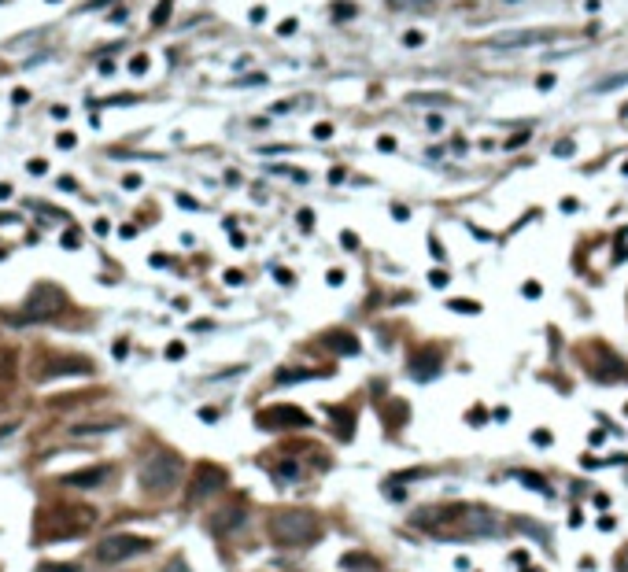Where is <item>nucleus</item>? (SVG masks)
Returning <instances> with one entry per match:
<instances>
[{
    "mask_svg": "<svg viewBox=\"0 0 628 572\" xmlns=\"http://www.w3.org/2000/svg\"><path fill=\"white\" fill-rule=\"evenodd\" d=\"M266 535H270V543L292 550V547H311L321 535V525L307 510H273L266 517Z\"/></svg>",
    "mask_w": 628,
    "mask_h": 572,
    "instance_id": "1",
    "label": "nucleus"
},
{
    "mask_svg": "<svg viewBox=\"0 0 628 572\" xmlns=\"http://www.w3.org/2000/svg\"><path fill=\"white\" fill-rule=\"evenodd\" d=\"M182 469H185L182 454L159 447V451H152L148 458H144V465H141V487H144L148 495H167V491H174V487H178Z\"/></svg>",
    "mask_w": 628,
    "mask_h": 572,
    "instance_id": "2",
    "label": "nucleus"
},
{
    "mask_svg": "<svg viewBox=\"0 0 628 572\" xmlns=\"http://www.w3.org/2000/svg\"><path fill=\"white\" fill-rule=\"evenodd\" d=\"M63 310H67V292L56 288V285H48V281H41L26 296L23 310L15 318H8V321H15V325H23V321H52V318L63 314Z\"/></svg>",
    "mask_w": 628,
    "mask_h": 572,
    "instance_id": "3",
    "label": "nucleus"
},
{
    "mask_svg": "<svg viewBox=\"0 0 628 572\" xmlns=\"http://www.w3.org/2000/svg\"><path fill=\"white\" fill-rule=\"evenodd\" d=\"M155 543L148 535H130V532H119V535H107L96 543V561L100 565H119V561H130L137 554H148Z\"/></svg>",
    "mask_w": 628,
    "mask_h": 572,
    "instance_id": "4",
    "label": "nucleus"
},
{
    "mask_svg": "<svg viewBox=\"0 0 628 572\" xmlns=\"http://www.w3.org/2000/svg\"><path fill=\"white\" fill-rule=\"evenodd\" d=\"M230 484V472H225L218 462H200L196 469H192V480L185 487V502H203V499H211L218 495L222 487Z\"/></svg>",
    "mask_w": 628,
    "mask_h": 572,
    "instance_id": "5",
    "label": "nucleus"
},
{
    "mask_svg": "<svg viewBox=\"0 0 628 572\" xmlns=\"http://www.w3.org/2000/svg\"><path fill=\"white\" fill-rule=\"evenodd\" d=\"M34 373H37L34 381H56V377H71V373H96V366L82 354H45V362H37Z\"/></svg>",
    "mask_w": 628,
    "mask_h": 572,
    "instance_id": "6",
    "label": "nucleus"
},
{
    "mask_svg": "<svg viewBox=\"0 0 628 572\" xmlns=\"http://www.w3.org/2000/svg\"><path fill=\"white\" fill-rule=\"evenodd\" d=\"M255 424H259V429H307L311 414L300 410V406L281 403V406H266V410L255 414Z\"/></svg>",
    "mask_w": 628,
    "mask_h": 572,
    "instance_id": "7",
    "label": "nucleus"
},
{
    "mask_svg": "<svg viewBox=\"0 0 628 572\" xmlns=\"http://www.w3.org/2000/svg\"><path fill=\"white\" fill-rule=\"evenodd\" d=\"M244 517H248V502L233 499L230 506H222V510H215L211 517H207V532L222 539V535H230L237 528H244Z\"/></svg>",
    "mask_w": 628,
    "mask_h": 572,
    "instance_id": "8",
    "label": "nucleus"
},
{
    "mask_svg": "<svg viewBox=\"0 0 628 572\" xmlns=\"http://www.w3.org/2000/svg\"><path fill=\"white\" fill-rule=\"evenodd\" d=\"M440 366H444V354L437 347H422L410 358V377L414 381H432L440 373Z\"/></svg>",
    "mask_w": 628,
    "mask_h": 572,
    "instance_id": "9",
    "label": "nucleus"
},
{
    "mask_svg": "<svg viewBox=\"0 0 628 572\" xmlns=\"http://www.w3.org/2000/svg\"><path fill=\"white\" fill-rule=\"evenodd\" d=\"M107 477H111V465H93V469L67 472V477H63V484H67V487H100Z\"/></svg>",
    "mask_w": 628,
    "mask_h": 572,
    "instance_id": "10",
    "label": "nucleus"
},
{
    "mask_svg": "<svg viewBox=\"0 0 628 572\" xmlns=\"http://www.w3.org/2000/svg\"><path fill=\"white\" fill-rule=\"evenodd\" d=\"M321 343H326L329 351H336V354H359V336L355 333H348V329H329L326 336H321Z\"/></svg>",
    "mask_w": 628,
    "mask_h": 572,
    "instance_id": "11",
    "label": "nucleus"
},
{
    "mask_svg": "<svg viewBox=\"0 0 628 572\" xmlns=\"http://www.w3.org/2000/svg\"><path fill=\"white\" fill-rule=\"evenodd\" d=\"M326 417L336 424V436L351 439V429H355V410L351 406H326Z\"/></svg>",
    "mask_w": 628,
    "mask_h": 572,
    "instance_id": "12",
    "label": "nucleus"
},
{
    "mask_svg": "<svg viewBox=\"0 0 628 572\" xmlns=\"http://www.w3.org/2000/svg\"><path fill=\"white\" fill-rule=\"evenodd\" d=\"M321 377H333V369H311V366H296V369H281V373H278V384H296V381H321Z\"/></svg>",
    "mask_w": 628,
    "mask_h": 572,
    "instance_id": "13",
    "label": "nucleus"
},
{
    "mask_svg": "<svg viewBox=\"0 0 628 572\" xmlns=\"http://www.w3.org/2000/svg\"><path fill=\"white\" fill-rule=\"evenodd\" d=\"M555 34H514V37H495L492 48H528V44H547Z\"/></svg>",
    "mask_w": 628,
    "mask_h": 572,
    "instance_id": "14",
    "label": "nucleus"
},
{
    "mask_svg": "<svg viewBox=\"0 0 628 572\" xmlns=\"http://www.w3.org/2000/svg\"><path fill=\"white\" fill-rule=\"evenodd\" d=\"M270 472H273V480H278V484H292V480L303 477V462H296V458H285V462L270 465Z\"/></svg>",
    "mask_w": 628,
    "mask_h": 572,
    "instance_id": "15",
    "label": "nucleus"
},
{
    "mask_svg": "<svg viewBox=\"0 0 628 572\" xmlns=\"http://www.w3.org/2000/svg\"><path fill=\"white\" fill-rule=\"evenodd\" d=\"M407 417H410V410H407V403L403 399H392V403H384V424L396 432V429H403L407 424Z\"/></svg>",
    "mask_w": 628,
    "mask_h": 572,
    "instance_id": "16",
    "label": "nucleus"
},
{
    "mask_svg": "<svg viewBox=\"0 0 628 572\" xmlns=\"http://www.w3.org/2000/svg\"><path fill=\"white\" fill-rule=\"evenodd\" d=\"M348 572H381V565L369 558V554H362V550H351V554H344V561H340Z\"/></svg>",
    "mask_w": 628,
    "mask_h": 572,
    "instance_id": "17",
    "label": "nucleus"
},
{
    "mask_svg": "<svg viewBox=\"0 0 628 572\" xmlns=\"http://www.w3.org/2000/svg\"><path fill=\"white\" fill-rule=\"evenodd\" d=\"M122 429L119 417H107V421H89V424H74V436H100V432H115Z\"/></svg>",
    "mask_w": 628,
    "mask_h": 572,
    "instance_id": "18",
    "label": "nucleus"
},
{
    "mask_svg": "<svg viewBox=\"0 0 628 572\" xmlns=\"http://www.w3.org/2000/svg\"><path fill=\"white\" fill-rule=\"evenodd\" d=\"M170 8H174V0H159V4H155V11H152V26H167V19H170Z\"/></svg>",
    "mask_w": 628,
    "mask_h": 572,
    "instance_id": "19",
    "label": "nucleus"
},
{
    "mask_svg": "<svg viewBox=\"0 0 628 572\" xmlns=\"http://www.w3.org/2000/svg\"><path fill=\"white\" fill-rule=\"evenodd\" d=\"M447 306L458 310V314H480V303H473V299H451Z\"/></svg>",
    "mask_w": 628,
    "mask_h": 572,
    "instance_id": "20",
    "label": "nucleus"
},
{
    "mask_svg": "<svg viewBox=\"0 0 628 572\" xmlns=\"http://www.w3.org/2000/svg\"><path fill=\"white\" fill-rule=\"evenodd\" d=\"M621 85H628V74H617V78L599 81V85H595V93H610V89H621Z\"/></svg>",
    "mask_w": 628,
    "mask_h": 572,
    "instance_id": "21",
    "label": "nucleus"
},
{
    "mask_svg": "<svg viewBox=\"0 0 628 572\" xmlns=\"http://www.w3.org/2000/svg\"><path fill=\"white\" fill-rule=\"evenodd\" d=\"M521 477V484H528V487H536V491H547V480L540 477V472H518Z\"/></svg>",
    "mask_w": 628,
    "mask_h": 572,
    "instance_id": "22",
    "label": "nucleus"
},
{
    "mask_svg": "<svg viewBox=\"0 0 628 572\" xmlns=\"http://www.w3.org/2000/svg\"><path fill=\"white\" fill-rule=\"evenodd\" d=\"M351 15H355V4H348V0H340V4L333 8V19H340V23L351 19Z\"/></svg>",
    "mask_w": 628,
    "mask_h": 572,
    "instance_id": "23",
    "label": "nucleus"
},
{
    "mask_svg": "<svg viewBox=\"0 0 628 572\" xmlns=\"http://www.w3.org/2000/svg\"><path fill=\"white\" fill-rule=\"evenodd\" d=\"M410 104H451L447 96H422V93H414V96H407Z\"/></svg>",
    "mask_w": 628,
    "mask_h": 572,
    "instance_id": "24",
    "label": "nucleus"
},
{
    "mask_svg": "<svg viewBox=\"0 0 628 572\" xmlns=\"http://www.w3.org/2000/svg\"><path fill=\"white\" fill-rule=\"evenodd\" d=\"M37 572H78V565H56V561H41Z\"/></svg>",
    "mask_w": 628,
    "mask_h": 572,
    "instance_id": "25",
    "label": "nucleus"
},
{
    "mask_svg": "<svg viewBox=\"0 0 628 572\" xmlns=\"http://www.w3.org/2000/svg\"><path fill=\"white\" fill-rule=\"evenodd\" d=\"M163 572H192V568H189V561H185V558H170V561L163 565Z\"/></svg>",
    "mask_w": 628,
    "mask_h": 572,
    "instance_id": "26",
    "label": "nucleus"
},
{
    "mask_svg": "<svg viewBox=\"0 0 628 572\" xmlns=\"http://www.w3.org/2000/svg\"><path fill=\"white\" fill-rule=\"evenodd\" d=\"M422 41H425V34H417V30H407V34H403V44H407V48H417Z\"/></svg>",
    "mask_w": 628,
    "mask_h": 572,
    "instance_id": "27",
    "label": "nucleus"
},
{
    "mask_svg": "<svg viewBox=\"0 0 628 572\" xmlns=\"http://www.w3.org/2000/svg\"><path fill=\"white\" fill-rule=\"evenodd\" d=\"M555 155H558V159H569V155H573V141H558V144H555Z\"/></svg>",
    "mask_w": 628,
    "mask_h": 572,
    "instance_id": "28",
    "label": "nucleus"
},
{
    "mask_svg": "<svg viewBox=\"0 0 628 572\" xmlns=\"http://www.w3.org/2000/svg\"><path fill=\"white\" fill-rule=\"evenodd\" d=\"M130 71H134V74H144V71H148V56H134V59H130Z\"/></svg>",
    "mask_w": 628,
    "mask_h": 572,
    "instance_id": "29",
    "label": "nucleus"
},
{
    "mask_svg": "<svg viewBox=\"0 0 628 572\" xmlns=\"http://www.w3.org/2000/svg\"><path fill=\"white\" fill-rule=\"evenodd\" d=\"M551 439H555V436L547 432V429H536V432H533V443H536V447H547Z\"/></svg>",
    "mask_w": 628,
    "mask_h": 572,
    "instance_id": "30",
    "label": "nucleus"
},
{
    "mask_svg": "<svg viewBox=\"0 0 628 572\" xmlns=\"http://www.w3.org/2000/svg\"><path fill=\"white\" fill-rule=\"evenodd\" d=\"M392 8H422V4H432V0H389Z\"/></svg>",
    "mask_w": 628,
    "mask_h": 572,
    "instance_id": "31",
    "label": "nucleus"
},
{
    "mask_svg": "<svg viewBox=\"0 0 628 572\" xmlns=\"http://www.w3.org/2000/svg\"><path fill=\"white\" fill-rule=\"evenodd\" d=\"M182 354H185V343H182V340L167 343V358H182Z\"/></svg>",
    "mask_w": 628,
    "mask_h": 572,
    "instance_id": "32",
    "label": "nucleus"
},
{
    "mask_svg": "<svg viewBox=\"0 0 628 572\" xmlns=\"http://www.w3.org/2000/svg\"><path fill=\"white\" fill-rule=\"evenodd\" d=\"M314 137H318V141L333 137V126H329V122H318V126H314Z\"/></svg>",
    "mask_w": 628,
    "mask_h": 572,
    "instance_id": "33",
    "label": "nucleus"
},
{
    "mask_svg": "<svg viewBox=\"0 0 628 572\" xmlns=\"http://www.w3.org/2000/svg\"><path fill=\"white\" fill-rule=\"evenodd\" d=\"M26 170H30V174H45V170H48V162H45V159H30V162H26Z\"/></svg>",
    "mask_w": 628,
    "mask_h": 572,
    "instance_id": "34",
    "label": "nucleus"
},
{
    "mask_svg": "<svg viewBox=\"0 0 628 572\" xmlns=\"http://www.w3.org/2000/svg\"><path fill=\"white\" fill-rule=\"evenodd\" d=\"M425 126L432 129V133H440V129H444V119H440V114H429V119H425Z\"/></svg>",
    "mask_w": 628,
    "mask_h": 572,
    "instance_id": "35",
    "label": "nucleus"
},
{
    "mask_svg": "<svg viewBox=\"0 0 628 572\" xmlns=\"http://www.w3.org/2000/svg\"><path fill=\"white\" fill-rule=\"evenodd\" d=\"M536 89H555V74H540L536 78Z\"/></svg>",
    "mask_w": 628,
    "mask_h": 572,
    "instance_id": "36",
    "label": "nucleus"
},
{
    "mask_svg": "<svg viewBox=\"0 0 628 572\" xmlns=\"http://www.w3.org/2000/svg\"><path fill=\"white\" fill-rule=\"evenodd\" d=\"M429 281L437 285V288H444V285H447V273H444V270H432V273H429Z\"/></svg>",
    "mask_w": 628,
    "mask_h": 572,
    "instance_id": "37",
    "label": "nucleus"
},
{
    "mask_svg": "<svg viewBox=\"0 0 628 572\" xmlns=\"http://www.w3.org/2000/svg\"><path fill=\"white\" fill-rule=\"evenodd\" d=\"M521 292H525L528 299H540V285H536V281H525V288H521Z\"/></svg>",
    "mask_w": 628,
    "mask_h": 572,
    "instance_id": "38",
    "label": "nucleus"
},
{
    "mask_svg": "<svg viewBox=\"0 0 628 572\" xmlns=\"http://www.w3.org/2000/svg\"><path fill=\"white\" fill-rule=\"evenodd\" d=\"M292 30H296V19H285V23L278 26V34H281V37H288V34H292Z\"/></svg>",
    "mask_w": 628,
    "mask_h": 572,
    "instance_id": "39",
    "label": "nucleus"
},
{
    "mask_svg": "<svg viewBox=\"0 0 628 572\" xmlns=\"http://www.w3.org/2000/svg\"><path fill=\"white\" fill-rule=\"evenodd\" d=\"M56 144H59V148H74V133H59Z\"/></svg>",
    "mask_w": 628,
    "mask_h": 572,
    "instance_id": "40",
    "label": "nucleus"
},
{
    "mask_svg": "<svg viewBox=\"0 0 628 572\" xmlns=\"http://www.w3.org/2000/svg\"><path fill=\"white\" fill-rule=\"evenodd\" d=\"M377 148H381V152H396V141H392V137H381Z\"/></svg>",
    "mask_w": 628,
    "mask_h": 572,
    "instance_id": "41",
    "label": "nucleus"
},
{
    "mask_svg": "<svg viewBox=\"0 0 628 572\" xmlns=\"http://www.w3.org/2000/svg\"><path fill=\"white\" fill-rule=\"evenodd\" d=\"M122 185H126V189H141V177H137V174H126Z\"/></svg>",
    "mask_w": 628,
    "mask_h": 572,
    "instance_id": "42",
    "label": "nucleus"
},
{
    "mask_svg": "<svg viewBox=\"0 0 628 572\" xmlns=\"http://www.w3.org/2000/svg\"><path fill=\"white\" fill-rule=\"evenodd\" d=\"M466 421H470V424H480V421H488V414H485V410H470V417H466Z\"/></svg>",
    "mask_w": 628,
    "mask_h": 572,
    "instance_id": "43",
    "label": "nucleus"
},
{
    "mask_svg": "<svg viewBox=\"0 0 628 572\" xmlns=\"http://www.w3.org/2000/svg\"><path fill=\"white\" fill-rule=\"evenodd\" d=\"M300 225H303V229L314 225V215H311V210H300Z\"/></svg>",
    "mask_w": 628,
    "mask_h": 572,
    "instance_id": "44",
    "label": "nucleus"
},
{
    "mask_svg": "<svg viewBox=\"0 0 628 572\" xmlns=\"http://www.w3.org/2000/svg\"><path fill=\"white\" fill-rule=\"evenodd\" d=\"M340 244H344V248H348V251H351V248H359V240H355V233H344V237H340Z\"/></svg>",
    "mask_w": 628,
    "mask_h": 572,
    "instance_id": "45",
    "label": "nucleus"
},
{
    "mask_svg": "<svg viewBox=\"0 0 628 572\" xmlns=\"http://www.w3.org/2000/svg\"><path fill=\"white\" fill-rule=\"evenodd\" d=\"M240 281H244V273H237V270L225 273V285H240Z\"/></svg>",
    "mask_w": 628,
    "mask_h": 572,
    "instance_id": "46",
    "label": "nucleus"
},
{
    "mask_svg": "<svg viewBox=\"0 0 628 572\" xmlns=\"http://www.w3.org/2000/svg\"><path fill=\"white\" fill-rule=\"evenodd\" d=\"M178 203H182V207H189V210H196V207H200L196 200H192V196H178Z\"/></svg>",
    "mask_w": 628,
    "mask_h": 572,
    "instance_id": "47",
    "label": "nucleus"
},
{
    "mask_svg": "<svg viewBox=\"0 0 628 572\" xmlns=\"http://www.w3.org/2000/svg\"><path fill=\"white\" fill-rule=\"evenodd\" d=\"M525 141H528V133H518V137L506 141V148H518V144H525Z\"/></svg>",
    "mask_w": 628,
    "mask_h": 572,
    "instance_id": "48",
    "label": "nucleus"
},
{
    "mask_svg": "<svg viewBox=\"0 0 628 572\" xmlns=\"http://www.w3.org/2000/svg\"><path fill=\"white\" fill-rule=\"evenodd\" d=\"M326 281H329V285H340V281H344V273H340V270H329Z\"/></svg>",
    "mask_w": 628,
    "mask_h": 572,
    "instance_id": "49",
    "label": "nucleus"
},
{
    "mask_svg": "<svg viewBox=\"0 0 628 572\" xmlns=\"http://www.w3.org/2000/svg\"><path fill=\"white\" fill-rule=\"evenodd\" d=\"M266 19V8H251V23H263Z\"/></svg>",
    "mask_w": 628,
    "mask_h": 572,
    "instance_id": "50",
    "label": "nucleus"
},
{
    "mask_svg": "<svg viewBox=\"0 0 628 572\" xmlns=\"http://www.w3.org/2000/svg\"><path fill=\"white\" fill-rule=\"evenodd\" d=\"M59 189H67V192H74L78 185H74V177H59Z\"/></svg>",
    "mask_w": 628,
    "mask_h": 572,
    "instance_id": "51",
    "label": "nucleus"
},
{
    "mask_svg": "<svg viewBox=\"0 0 628 572\" xmlns=\"http://www.w3.org/2000/svg\"><path fill=\"white\" fill-rule=\"evenodd\" d=\"M107 4H115V0H93L89 8H107Z\"/></svg>",
    "mask_w": 628,
    "mask_h": 572,
    "instance_id": "52",
    "label": "nucleus"
},
{
    "mask_svg": "<svg viewBox=\"0 0 628 572\" xmlns=\"http://www.w3.org/2000/svg\"><path fill=\"white\" fill-rule=\"evenodd\" d=\"M11 196V185H0V200H8Z\"/></svg>",
    "mask_w": 628,
    "mask_h": 572,
    "instance_id": "53",
    "label": "nucleus"
},
{
    "mask_svg": "<svg viewBox=\"0 0 628 572\" xmlns=\"http://www.w3.org/2000/svg\"><path fill=\"white\" fill-rule=\"evenodd\" d=\"M624 174H628V159H624Z\"/></svg>",
    "mask_w": 628,
    "mask_h": 572,
    "instance_id": "54",
    "label": "nucleus"
},
{
    "mask_svg": "<svg viewBox=\"0 0 628 572\" xmlns=\"http://www.w3.org/2000/svg\"><path fill=\"white\" fill-rule=\"evenodd\" d=\"M48 4H56V0H48Z\"/></svg>",
    "mask_w": 628,
    "mask_h": 572,
    "instance_id": "55",
    "label": "nucleus"
}]
</instances>
